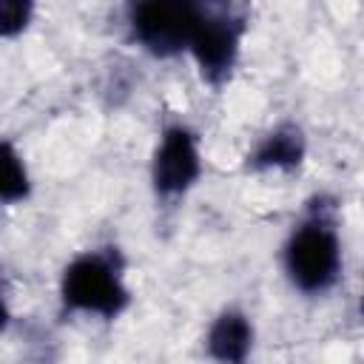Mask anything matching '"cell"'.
<instances>
[{"mask_svg":"<svg viewBox=\"0 0 364 364\" xmlns=\"http://www.w3.org/2000/svg\"><path fill=\"white\" fill-rule=\"evenodd\" d=\"M202 173V159H199V145L196 134L185 125H171L162 134V142L156 145L154 154V191L162 199L182 196L185 191L193 188V182Z\"/></svg>","mask_w":364,"mask_h":364,"instance_id":"cell-5","label":"cell"},{"mask_svg":"<svg viewBox=\"0 0 364 364\" xmlns=\"http://www.w3.org/2000/svg\"><path fill=\"white\" fill-rule=\"evenodd\" d=\"M284 270L301 293H324L341 273V242L324 208H313L284 245Z\"/></svg>","mask_w":364,"mask_h":364,"instance_id":"cell-1","label":"cell"},{"mask_svg":"<svg viewBox=\"0 0 364 364\" xmlns=\"http://www.w3.org/2000/svg\"><path fill=\"white\" fill-rule=\"evenodd\" d=\"M60 299L65 310L94 313L102 318H117L131 293L122 282V262L114 250H88L80 253L65 270L60 282Z\"/></svg>","mask_w":364,"mask_h":364,"instance_id":"cell-2","label":"cell"},{"mask_svg":"<svg viewBox=\"0 0 364 364\" xmlns=\"http://www.w3.org/2000/svg\"><path fill=\"white\" fill-rule=\"evenodd\" d=\"M208 353L216 358V361H228V364H239L250 355V347H253V324L250 318L236 310V307H228L222 310L210 330H208Z\"/></svg>","mask_w":364,"mask_h":364,"instance_id":"cell-7","label":"cell"},{"mask_svg":"<svg viewBox=\"0 0 364 364\" xmlns=\"http://www.w3.org/2000/svg\"><path fill=\"white\" fill-rule=\"evenodd\" d=\"M245 37V20L233 17V14H205L191 37L188 51L193 54L199 74L205 82H210L213 88H219L236 60H239V46Z\"/></svg>","mask_w":364,"mask_h":364,"instance_id":"cell-4","label":"cell"},{"mask_svg":"<svg viewBox=\"0 0 364 364\" xmlns=\"http://www.w3.org/2000/svg\"><path fill=\"white\" fill-rule=\"evenodd\" d=\"M307 151L304 134L296 122H282L267 131L247 156L250 171H293L301 165Z\"/></svg>","mask_w":364,"mask_h":364,"instance_id":"cell-6","label":"cell"},{"mask_svg":"<svg viewBox=\"0 0 364 364\" xmlns=\"http://www.w3.org/2000/svg\"><path fill=\"white\" fill-rule=\"evenodd\" d=\"M6 324H9V307H6V301H3V296H0V333L6 330Z\"/></svg>","mask_w":364,"mask_h":364,"instance_id":"cell-10","label":"cell"},{"mask_svg":"<svg viewBox=\"0 0 364 364\" xmlns=\"http://www.w3.org/2000/svg\"><path fill=\"white\" fill-rule=\"evenodd\" d=\"M31 191L23 156L9 139H0V202H23Z\"/></svg>","mask_w":364,"mask_h":364,"instance_id":"cell-8","label":"cell"},{"mask_svg":"<svg viewBox=\"0 0 364 364\" xmlns=\"http://www.w3.org/2000/svg\"><path fill=\"white\" fill-rule=\"evenodd\" d=\"M205 17L199 0H134L131 34L154 57H173L191 46V37Z\"/></svg>","mask_w":364,"mask_h":364,"instance_id":"cell-3","label":"cell"},{"mask_svg":"<svg viewBox=\"0 0 364 364\" xmlns=\"http://www.w3.org/2000/svg\"><path fill=\"white\" fill-rule=\"evenodd\" d=\"M34 14V0H0V40L17 37L28 28Z\"/></svg>","mask_w":364,"mask_h":364,"instance_id":"cell-9","label":"cell"}]
</instances>
